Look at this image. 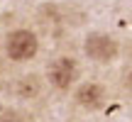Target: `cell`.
I'll return each mask as SVG.
<instances>
[{"label":"cell","mask_w":132,"mask_h":122,"mask_svg":"<svg viewBox=\"0 0 132 122\" xmlns=\"http://www.w3.org/2000/svg\"><path fill=\"white\" fill-rule=\"evenodd\" d=\"M5 49H7V56L12 61H27V59H32L34 54H37L39 42H37V37H34L29 29H15L7 37Z\"/></svg>","instance_id":"1"},{"label":"cell","mask_w":132,"mask_h":122,"mask_svg":"<svg viewBox=\"0 0 132 122\" xmlns=\"http://www.w3.org/2000/svg\"><path fill=\"white\" fill-rule=\"evenodd\" d=\"M83 49H86V56L98 61V64H108V61H113L118 56V42L113 37H108V34H100V32L88 34Z\"/></svg>","instance_id":"2"},{"label":"cell","mask_w":132,"mask_h":122,"mask_svg":"<svg viewBox=\"0 0 132 122\" xmlns=\"http://www.w3.org/2000/svg\"><path fill=\"white\" fill-rule=\"evenodd\" d=\"M76 78H78V66H76V61L69 59V56L56 59L52 66H49V81H52V85L59 88V90H69Z\"/></svg>","instance_id":"3"},{"label":"cell","mask_w":132,"mask_h":122,"mask_svg":"<svg viewBox=\"0 0 132 122\" xmlns=\"http://www.w3.org/2000/svg\"><path fill=\"white\" fill-rule=\"evenodd\" d=\"M76 103L81 105V108H86V110H98V108H103V103H105V88L100 83H83L78 90H76Z\"/></svg>","instance_id":"4"},{"label":"cell","mask_w":132,"mask_h":122,"mask_svg":"<svg viewBox=\"0 0 132 122\" xmlns=\"http://www.w3.org/2000/svg\"><path fill=\"white\" fill-rule=\"evenodd\" d=\"M37 78L34 76H29V78H22V83H20V93L22 95H34L37 93Z\"/></svg>","instance_id":"5"}]
</instances>
